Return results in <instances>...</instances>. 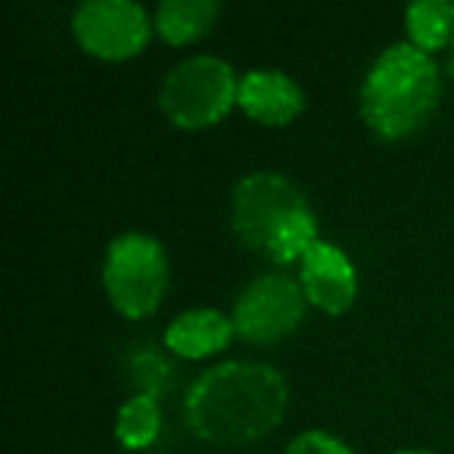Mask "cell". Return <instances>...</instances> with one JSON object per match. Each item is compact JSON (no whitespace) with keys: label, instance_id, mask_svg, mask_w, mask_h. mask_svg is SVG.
Instances as JSON below:
<instances>
[{"label":"cell","instance_id":"1","mask_svg":"<svg viewBox=\"0 0 454 454\" xmlns=\"http://www.w3.org/2000/svg\"><path fill=\"white\" fill-rule=\"evenodd\" d=\"M286 380L259 361H224L206 371L187 392L184 414L212 445H247L284 417Z\"/></svg>","mask_w":454,"mask_h":454},{"label":"cell","instance_id":"2","mask_svg":"<svg viewBox=\"0 0 454 454\" xmlns=\"http://www.w3.org/2000/svg\"><path fill=\"white\" fill-rule=\"evenodd\" d=\"M231 221L243 247L271 262L302 259L305 249L317 240L309 200L290 177L274 171H253L237 181Z\"/></svg>","mask_w":454,"mask_h":454},{"label":"cell","instance_id":"3","mask_svg":"<svg viewBox=\"0 0 454 454\" xmlns=\"http://www.w3.org/2000/svg\"><path fill=\"white\" fill-rule=\"evenodd\" d=\"M439 103V69L420 47L389 44L361 84V115L380 137H404L433 115Z\"/></svg>","mask_w":454,"mask_h":454},{"label":"cell","instance_id":"4","mask_svg":"<svg viewBox=\"0 0 454 454\" xmlns=\"http://www.w3.org/2000/svg\"><path fill=\"white\" fill-rule=\"evenodd\" d=\"M165 284H168V259L156 237L128 231L109 243L103 259V286L121 315H150L162 299Z\"/></svg>","mask_w":454,"mask_h":454},{"label":"cell","instance_id":"5","mask_svg":"<svg viewBox=\"0 0 454 454\" xmlns=\"http://www.w3.org/2000/svg\"><path fill=\"white\" fill-rule=\"evenodd\" d=\"M240 82L221 57H190L165 75L159 103L181 128H202L218 121L237 103Z\"/></svg>","mask_w":454,"mask_h":454},{"label":"cell","instance_id":"6","mask_svg":"<svg viewBox=\"0 0 454 454\" xmlns=\"http://www.w3.org/2000/svg\"><path fill=\"white\" fill-rule=\"evenodd\" d=\"M305 290L290 274H262L249 280L234 302V330L243 340L274 342L296 330L305 315Z\"/></svg>","mask_w":454,"mask_h":454},{"label":"cell","instance_id":"7","mask_svg":"<svg viewBox=\"0 0 454 454\" xmlns=\"http://www.w3.org/2000/svg\"><path fill=\"white\" fill-rule=\"evenodd\" d=\"M72 32L94 57L125 59L150 38V16L134 0H84L72 13Z\"/></svg>","mask_w":454,"mask_h":454},{"label":"cell","instance_id":"8","mask_svg":"<svg viewBox=\"0 0 454 454\" xmlns=\"http://www.w3.org/2000/svg\"><path fill=\"white\" fill-rule=\"evenodd\" d=\"M299 262H302L299 284H302L309 302H315L330 315H340L355 302V293H358L355 265L336 243L315 240Z\"/></svg>","mask_w":454,"mask_h":454},{"label":"cell","instance_id":"9","mask_svg":"<svg viewBox=\"0 0 454 454\" xmlns=\"http://www.w3.org/2000/svg\"><path fill=\"white\" fill-rule=\"evenodd\" d=\"M237 103L265 125H284L302 109V88L278 69H253L240 78Z\"/></svg>","mask_w":454,"mask_h":454},{"label":"cell","instance_id":"10","mask_svg":"<svg viewBox=\"0 0 454 454\" xmlns=\"http://www.w3.org/2000/svg\"><path fill=\"white\" fill-rule=\"evenodd\" d=\"M234 333V321L215 309H190L165 327V346L184 358H202L227 346Z\"/></svg>","mask_w":454,"mask_h":454},{"label":"cell","instance_id":"11","mask_svg":"<svg viewBox=\"0 0 454 454\" xmlns=\"http://www.w3.org/2000/svg\"><path fill=\"white\" fill-rule=\"evenodd\" d=\"M218 16L215 0H162L156 7V28L171 44H187L208 32Z\"/></svg>","mask_w":454,"mask_h":454},{"label":"cell","instance_id":"12","mask_svg":"<svg viewBox=\"0 0 454 454\" xmlns=\"http://www.w3.org/2000/svg\"><path fill=\"white\" fill-rule=\"evenodd\" d=\"M411 44L420 51H439L454 35V0H414L408 7Z\"/></svg>","mask_w":454,"mask_h":454},{"label":"cell","instance_id":"13","mask_svg":"<svg viewBox=\"0 0 454 454\" xmlns=\"http://www.w3.org/2000/svg\"><path fill=\"white\" fill-rule=\"evenodd\" d=\"M159 404L153 395H134L119 408L115 435L125 448H146L159 435Z\"/></svg>","mask_w":454,"mask_h":454},{"label":"cell","instance_id":"14","mask_svg":"<svg viewBox=\"0 0 454 454\" xmlns=\"http://www.w3.org/2000/svg\"><path fill=\"white\" fill-rule=\"evenodd\" d=\"M286 454H352V448L324 429H305L290 442Z\"/></svg>","mask_w":454,"mask_h":454},{"label":"cell","instance_id":"15","mask_svg":"<svg viewBox=\"0 0 454 454\" xmlns=\"http://www.w3.org/2000/svg\"><path fill=\"white\" fill-rule=\"evenodd\" d=\"M448 72L454 75V41H451V57H448Z\"/></svg>","mask_w":454,"mask_h":454},{"label":"cell","instance_id":"16","mask_svg":"<svg viewBox=\"0 0 454 454\" xmlns=\"http://www.w3.org/2000/svg\"><path fill=\"white\" fill-rule=\"evenodd\" d=\"M395 454H433V451H420V448H408V451H395Z\"/></svg>","mask_w":454,"mask_h":454}]
</instances>
